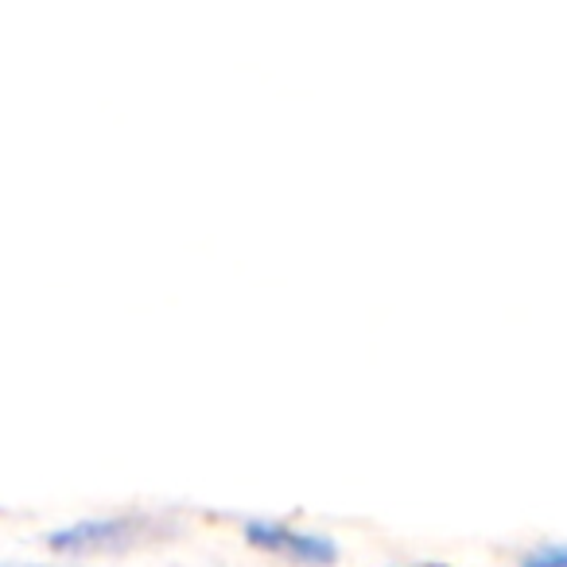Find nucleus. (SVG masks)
Wrapping results in <instances>:
<instances>
[{
	"mask_svg": "<svg viewBox=\"0 0 567 567\" xmlns=\"http://www.w3.org/2000/svg\"><path fill=\"white\" fill-rule=\"evenodd\" d=\"M517 567H567V540L533 544L517 556Z\"/></svg>",
	"mask_w": 567,
	"mask_h": 567,
	"instance_id": "nucleus-3",
	"label": "nucleus"
},
{
	"mask_svg": "<svg viewBox=\"0 0 567 567\" xmlns=\"http://www.w3.org/2000/svg\"><path fill=\"white\" fill-rule=\"evenodd\" d=\"M241 536L249 548H260L268 556L284 559L292 567H334L339 564V544L327 533H311V528L288 525V520L272 517H249L241 525Z\"/></svg>",
	"mask_w": 567,
	"mask_h": 567,
	"instance_id": "nucleus-2",
	"label": "nucleus"
},
{
	"mask_svg": "<svg viewBox=\"0 0 567 567\" xmlns=\"http://www.w3.org/2000/svg\"><path fill=\"white\" fill-rule=\"evenodd\" d=\"M0 567H32V564H0Z\"/></svg>",
	"mask_w": 567,
	"mask_h": 567,
	"instance_id": "nucleus-4",
	"label": "nucleus"
},
{
	"mask_svg": "<svg viewBox=\"0 0 567 567\" xmlns=\"http://www.w3.org/2000/svg\"><path fill=\"white\" fill-rule=\"evenodd\" d=\"M164 528V520L144 517V513H113V517H82L71 525H59L43 536L48 551L66 559L82 556H113V551H128L136 544L152 540Z\"/></svg>",
	"mask_w": 567,
	"mask_h": 567,
	"instance_id": "nucleus-1",
	"label": "nucleus"
}]
</instances>
